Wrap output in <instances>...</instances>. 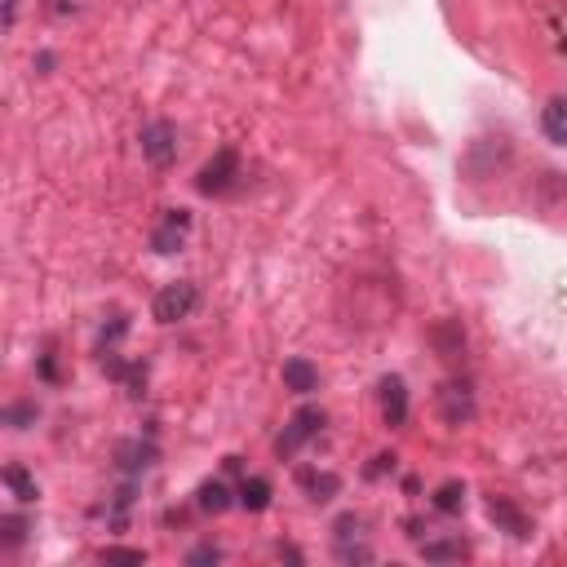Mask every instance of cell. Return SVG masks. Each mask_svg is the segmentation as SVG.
I'll return each instance as SVG.
<instances>
[{
  "instance_id": "1",
  "label": "cell",
  "mask_w": 567,
  "mask_h": 567,
  "mask_svg": "<svg viewBox=\"0 0 567 567\" xmlns=\"http://www.w3.org/2000/svg\"><path fill=\"white\" fill-rule=\"evenodd\" d=\"M235 178H240V156H235V151H218V156L200 169L195 191H200V195H226L235 187Z\"/></svg>"
},
{
  "instance_id": "2",
  "label": "cell",
  "mask_w": 567,
  "mask_h": 567,
  "mask_svg": "<svg viewBox=\"0 0 567 567\" xmlns=\"http://www.w3.org/2000/svg\"><path fill=\"white\" fill-rule=\"evenodd\" d=\"M319 426H324V412H319V408H302V412H293V421L284 426V435L275 439V452H280V457H297V452H302V443L311 439Z\"/></svg>"
},
{
  "instance_id": "3",
  "label": "cell",
  "mask_w": 567,
  "mask_h": 567,
  "mask_svg": "<svg viewBox=\"0 0 567 567\" xmlns=\"http://www.w3.org/2000/svg\"><path fill=\"white\" fill-rule=\"evenodd\" d=\"M142 156L156 164V169H164V164L178 160V133H173V125L156 120V125L142 129Z\"/></svg>"
},
{
  "instance_id": "4",
  "label": "cell",
  "mask_w": 567,
  "mask_h": 567,
  "mask_svg": "<svg viewBox=\"0 0 567 567\" xmlns=\"http://www.w3.org/2000/svg\"><path fill=\"white\" fill-rule=\"evenodd\" d=\"M191 306H195V284L178 280V284L160 288V297H156V319H160V324H173V319H187V315H191Z\"/></svg>"
},
{
  "instance_id": "5",
  "label": "cell",
  "mask_w": 567,
  "mask_h": 567,
  "mask_svg": "<svg viewBox=\"0 0 567 567\" xmlns=\"http://www.w3.org/2000/svg\"><path fill=\"white\" fill-rule=\"evenodd\" d=\"M381 417H386V426H404L408 417V390L399 377H386L381 381Z\"/></svg>"
},
{
  "instance_id": "6",
  "label": "cell",
  "mask_w": 567,
  "mask_h": 567,
  "mask_svg": "<svg viewBox=\"0 0 567 567\" xmlns=\"http://www.w3.org/2000/svg\"><path fill=\"white\" fill-rule=\"evenodd\" d=\"M439 408H443V421H452V426H461V421L474 417V399H470V386H443L439 395Z\"/></svg>"
},
{
  "instance_id": "7",
  "label": "cell",
  "mask_w": 567,
  "mask_h": 567,
  "mask_svg": "<svg viewBox=\"0 0 567 567\" xmlns=\"http://www.w3.org/2000/svg\"><path fill=\"white\" fill-rule=\"evenodd\" d=\"M187 226H191V218L182 209H173L169 218H164V226L156 235H151V244H156V253H173L182 244V235H187Z\"/></svg>"
},
{
  "instance_id": "8",
  "label": "cell",
  "mask_w": 567,
  "mask_h": 567,
  "mask_svg": "<svg viewBox=\"0 0 567 567\" xmlns=\"http://www.w3.org/2000/svg\"><path fill=\"white\" fill-rule=\"evenodd\" d=\"M541 129L550 142H559V147H567V98H550L541 111Z\"/></svg>"
},
{
  "instance_id": "9",
  "label": "cell",
  "mask_w": 567,
  "mask_h": 567,
  "mask_svg": "<svg viewBox=\"0 0 567 567\" xmlns=\"http://www.w3.org/2000/svg\"><path fill=\"white\" fill-rule=\"evenodd\" d=\"M284 386L297 390V395L315 390V386H319V373H315L311 359H288V364H284Z\"/></svg>"
},
{
  "instance_id": "10",
  "label": "cell",
  "mask_w": 567,
  "mask_h": 567,
  "mask_svg": "<svg viewBox=\"0 0 567 567\" xmlns=\"http://www.w3.org/2000/svg\"><path fill=\"white\" fill-rule=\"evenodd\" d=\"M302 488L311 492V501H333L337 497V488H342V479L337 474H319V470H302Z\"/></svg>"
},
{
  "instance_id": "11",
  "label": "cell",
  "mask_w": 567,
  "mask_h": 567,
  "mask_svg": "<svg viewBox=\"0 0 567 567\" xmlns=\"http://www.w3.org/2000/svg\"><path fill=\"white\" fill-rule=\"evenodd\" d=\"M240 505L244 510H266V505H271V483L266 479H244L240 483Z\"/></svg>"
},
{
  "instance_id": "12",
  "label": "cell",
  "mask_w": 567,
  "mask_h": 567,
  "mask_svg": "<svg viewBox=\"0 0 567 567\" xmlns=\"http://www.w3.org/2000/svg\"><path fill=\"white\" fill-rule=\"evenodd\" d=\"M488 514H492V519H497V523H505V528H510L514 536H528V523H523V514L514 510L510 501H501V497H497V501L488 505Z\"/></svg>"
},
{
  "instance_id": "13",
  "label": "cell",
  "mask_w": 567,
  "mask_h": 567,
  "mask_svg": "<svg viewBox=\"0 0 567 567\" xmlns=\"http://www.w3.org/2000/svg\"><path fill=\"white\" fill-rule=\"evenodd\" d=\"M226 505H231V492H226V483H204L200 488V510H209V514H222Z\"/></svg>"
},
{
  "instance_id": "14",
  "label": "cell",
  "mask_w": 567,
  "mask_h": 567,
  "mask_svg": "<svg viewBox=\"0 0 567 567\" xmlns=\"http://www.w3.org/2000/svg\"><path fill=\"white\" fill-rule=\"evenodd\" d=\"M421 554H426V559H466V545H461V541H439V545H421Z\"/></svg>"
},
{
  "instance_id": "15",
  "label": "cell",
  "mask_w": 567,
  "mask_h": 567,
  "mask_svg": "<svg viewBox=\"0 0 567 567\" xmlns=\"http://www.w3.org/2000/svg\"><path fill=\"white\" fill-rule=\"evenodd\" d=\"M5 483L18 492V501H36V483L27 479V474L18 470V466H9V470H5Z\"/></svg>"
},
{
  "instance_id": "16",
  "label": "cell",
  "mask_w": 567,
  "mask_h": 567,
  "mask_svg": "<svg viewBox=\"0 0 567 567\" xmlns=\"http://www.w3.org/2000/svg\"><path fill=\"white\" fill-rule=\"evenodd\" d=\"M0 528H5V536H0V541H5V545H23L27 523L18 519V514H5V519H0Z\"/></svg>"
},
{
  "instance_id": "17",
  "label": "cell",
  "mask_w": 567,
  "mask_h": 567,
  "mask_svg": "<svg viewBox=\"0 0 567 567\" xmlns=\"http://www.w3.org/2000/svg\"><path fill=\"white\" fill-rule=\"evenodd\" d=\"M461 501H466V492L457 488V483H448V488H439V510H461Z\"/></svg>"
},
{
  "instance_id": "18",
  "label": "cell",
  "mask_w": 567,
  "mask_h": 567,
  "mask_svg": "<svg viewBox=\"0 0 567 567\" xmlns=\"http://www.w3.org/2000/svg\"><path fill=\"white\" fill-rule=\"evenodd\" d=\"M102 563H147L142 550H102Z\"/></svg>"
},
{
  "instance_id": "19",
  "label": "cell",
  "mask_w": 567,
  "mask_h": 567,
  "mask_svg": "<svg viewBox=\"0 0 567 567\" xmlns=\"http://www.w3.org/2000/svg\"><path fill=\"white\" fill-rule=\"evenodd\" d=\"M218 559H222V554L213 550V545H200V550H195V554H191L187 563H218Z\"/></svg>"
},
{
  "instance_id": "20",
  "label": "cell",
  "mask_w": 567,
  "mask_h": 567,
  "mask_svg": "<svg viewBox=\"0 0 567 567\" xmlns=\"http://www.w3.org/2000/svg\"><path fill=\"white\" fill-rule=\"evenodd\" d=\"M27 417H36V408H32V404H18V408H9V421H14V426H18V421H27Z\"/></svg>"
},
{
  "instance_id": "21",
  "label": "cell",
  "mask_w": 567,
  "mask_h": 567,
  "mask_svg": "<svg viewBox=\"0 0 567 567\" xmlns=\"http://www.w3.org/2000/svg\"><path fill=\"white\" fill-rule=\"evenodd\" d=\"M18 23V0H5V27Z\"/></svg>"
}]
</instances>
